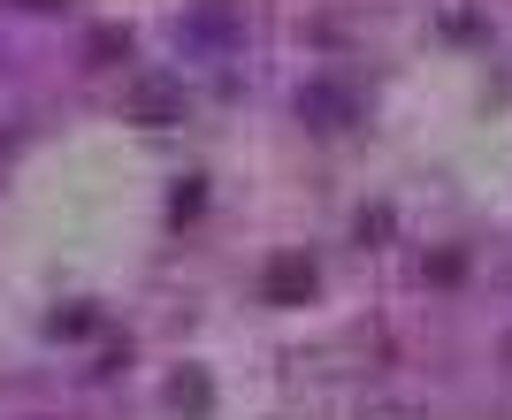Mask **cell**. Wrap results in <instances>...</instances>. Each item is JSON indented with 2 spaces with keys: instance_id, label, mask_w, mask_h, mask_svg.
Here are the masks:
<instances>
[]
</instances>
